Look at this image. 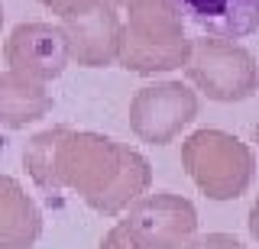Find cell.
I'll return each mask as SVG.
<instances>
[{"label":"cell","mask_w":259,"mask_h":249,"mask_svg":"<svg viewBox=\"0 0 259 249\" xmlns=\"http://www.w3.org/2000/svg\"><path fill=\"white\" fill-rule=\"evenodd\" d=\"M23 165L49 197L75 191L91 211L117 217L152 184V165L126 142L104 133L49 126L23 149Z\"/></svg>","instance_id":"obj_1"},{"label":"cell","mask_w":259,"mask_h":249,"mask_svg":"<svg viewBox=\"0 0 259 249\" xmlns=\"http://www.w3.org/2000/svg\"><path fill=\"white\" fill-rule=\"evenodd\" d=\"M126 23H120L117 62L136 75L182 68L191 39L172 0H123Z\"/></svg>","instance_id":"obj_2"},{"label":"cell","mask_w":259,"mask_h":249,"mask_svg":"<svg viewBox=\"0 0 259 249\" xmlns=\"http://www.w3.org/2000/svg\"><path fill=\"white\" fill-rule=\"evenodd\" d=\"M182 165L210 201L246 194L256 175V156L237 136L224 130H198L182 142Z\"/></svg>","instance_id":"obj_3"},{"label":"cell","mask_w":259,"mask_h":249,"mask_svg":"<svg viewBox=\"0 0 259 249\" xmlns=\"http://www.w3.org/2000/svg\"><path fill=\"white\" fill-rule=\"evenodd\" d=\"M185 75L210 101L233 104L256 94V62L243 45L224 36H198L188 45Z\"/></svg>","instance_id":"obj_4"},{"label":"cell","mask_w":259,"mask_h":249,"mask_svg":"<svg viewBox=\"0 0 259 249\" xmlns=\"http://www.w3.org/2000/svg\"><path fill=\"white\" fill-rule=\"evenodd\" d=\"M120 230L136 249H185L198 230V211L188 197L156 191L136 197L126 207Z\"/></svg>","instance_id":"obj_5"},{"label":"cell","mask_w":259,"mask_h":249,"mask_svg":"<svg viewBox=\"0 0 259 249\" xmlns=\"http://www.w3.org/2000/svg\"><path fill=\"white\" fill-rule=\"evenodd\" d=\"M198 117V94L182 81L146 84L130 101V130L149 146L172 142Z\"/></svg>","instance_id":"obj_6"},{"label":"cell","mask_w":259,"mask_h":249,"mask_svg":"<svg viewBox=\"0 0 259 249\" xmlns=\"http://www.w3.org/2000/svg\"><path fill=\"white\" fill-rule=\"evenodd\" d=\"M4 55L10 71L46 84L59 78L68 65V42L62 26L52 23H20L4 42Z\"/></svg>","instance_id":"obj_7"},{"label":"cell","mask_w":259,"mask_h":249,"mask_svg":"<svg viewBox=\"0 0 259 249\" xmlns=\"http://www.w3.org/2000/svg\"><path fill=\"white\" fill-rule=\"evenodd\" d=\"M68 59H75L84 68H107L117 62V42H120V13L117 7L101 4L91 13L62 23Z\"/></svg>","instance_id":"obj_8"},{"label":"cell","mask_w":259,"mask_h":249,"mask_svg":"<svg viewBox=\"0 0 259 249\" xmlns=\"http://www.w3.org/2000/svg\"><path fill=\"white\" fill-rule=\"evenodd\" d=\"M172 7L207 36L243 39L259 29V0H172Z\"/></svg>","instance_id":"obj_9"},{"label":"cell","mask_w":259,"mask_h":249,"mask_svg":"<svg viewBox=\"0 0 259 249\" xmlns=\"http://www.w3.org/2000/svg\"><path fill=\"white\" fill-rule=\"evenodd\" d=\"M42 236V214L23 184L0 175V249H29Z\"/></svg>","instance_id":"obj_10"},{"label":"cell","mask_w":259,"mask_h":249,"mask_svg":"<svg viewBox=\"0 0 259 249\" xmlns=\"http://www.w3.org/2000/svg\"><path fill=\"white\" fill-rule=\"evenodd\" d=\"M52 110V94L46 84L32 81L20 71H0V126L23 130Z\"/></svg>","instance_id":"obj_11"},{"label":"cell","mask_w":259,"mask_h":249,"mask_svg":"<svg viewBox=\"0 0 259 249\" xmlns=\"http://www.w3.org/2000/svg\"><path fill=\"white\" fill-rule=\"evenodd\" d=\"M42 7H49L52 13H59L62 23L65 20H75V17H84V13H91L94 7L107 4V0H39Z\"/></svg>","instance_id":"obj_12"},{"label":"cell","mask_w":259,"mask_h":249,"mask_svg":"<svg viewBox=\"0 0 259 249\" xmlns=\"http://www.w3.org/2000/svg\"><path fill=\"white\" fill-rule=\"evenodd\" d=\"M185 249H246V246L230 233H204V236H194Z\"/></svg>","instance_id":"obj_13"},{"label":"cell","mask_w":259,"mask_h":249,"mask_svg":"<svg viewBox=\"0 0 259 249\" xmlns=\"http://www.w3.org/2000/svg\"><path fill=\"white\" fill-rule=\"evenodd\" d=\"M101 249H136V246L126 239V233L120 230V223H117V227L107 230V236L101 239Z\"/></svg>","instance_id":"obj_14"},{"label":"cell","mask_w":259,"mask_h":249,"mask_svg":"<svg viewBox=\"0 0 259 249\" xmlns=\"http://www.w3.org/2000/svg\"><path fill=\"white\" fill-rule=\"evenodd\" d=\"M249 233H253V239L259 243V197L253 201V211H249Z\"/></svg>","instance_id":"obj_15"},{"label":"cell","mask_w":259,"mask_h":249,"mask_svg":"<svg viewBox=\"0 0 259 249\" xmlns=\"http://www.w3.org/2000/svg\"><path fill=\"white\" fill-rule=\"evenodd\" d=\"M107 4H110V7H123V0H107Z\"/></svg>","instance_id":"obj_16"},{"label":"cell","mask_w":259,"mask_h":249,"mask_svg":"<svg viewBox=\"0 0 259 249\" xmlns=\"http://www.w3.org/2000/svg\"><path fill=\"white\" fill-rule=\"evenodd\" d=\"M0 26H4V4H0Z\"/></svg>","instance_id":"obj_17"},{"label":"cell","mask_w":259,"mask_h":249,"mask_svg":"<svg viewBox=\"0 0 259 249\" xmlns=\"http://www.w3.org/2000/svg\"><path fill=\"white\" fill-rule=\"evenodd\" d=\"M253 136H256V142H259V123H256V130H253Z\"/></svg>","instance_id":"obj_18"}]
</instances>
